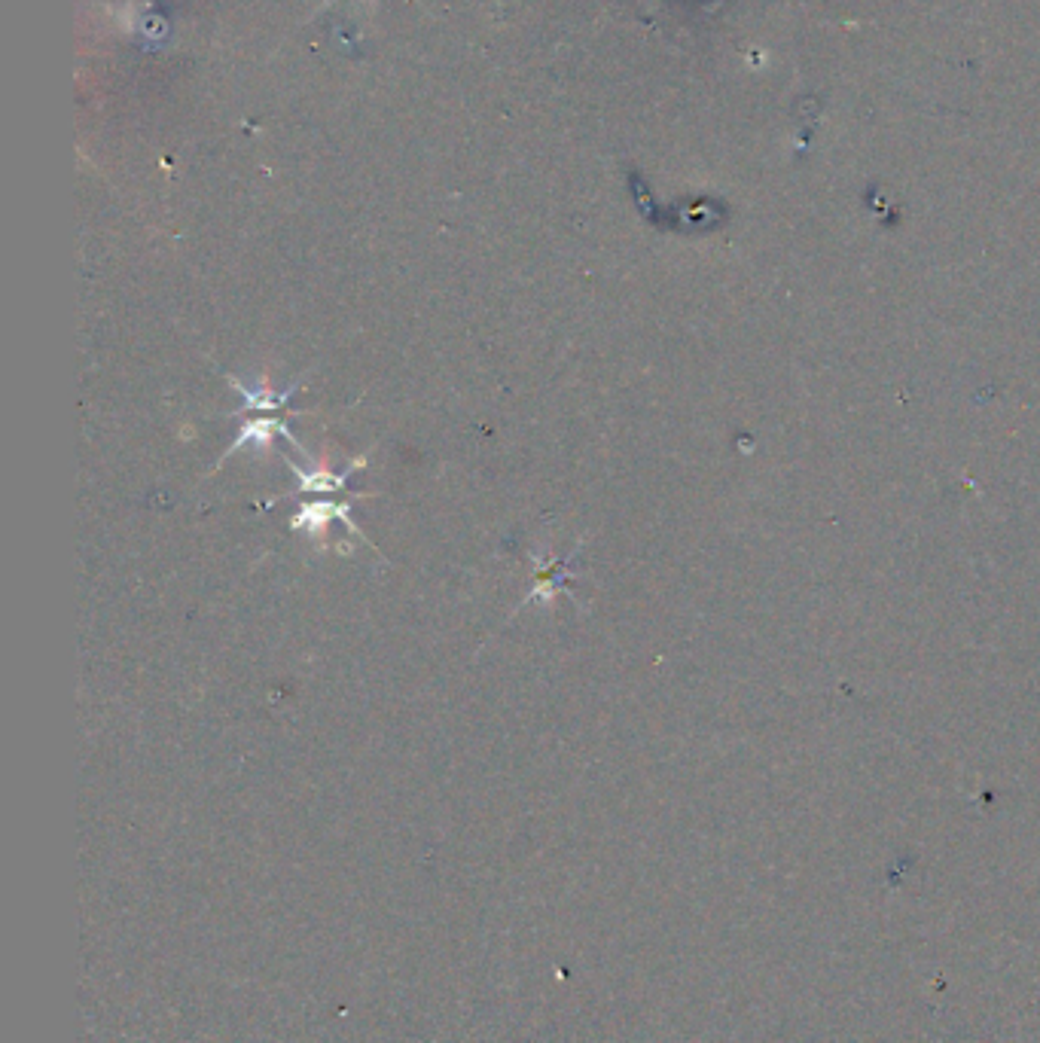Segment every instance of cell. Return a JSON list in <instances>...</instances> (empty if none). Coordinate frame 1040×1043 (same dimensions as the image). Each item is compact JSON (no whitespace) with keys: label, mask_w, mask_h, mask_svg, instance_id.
Segmentation results:
<instances>
[{"label":"cell","mask_w":1040,"mask_h":1043,"mask_svg":"<svg viewBox=\"0 0 1040 1043\" xmlns=\"http://www.w3.org/2000/svg\"><path fill=\"white\" fill-rule=\"evenodd\" d=\"M275 434H281V437H287L293 446H299L296 443V437H293V431H290V427L284 424V421H278V418H263V421H248V424H241V431H238V440L232 443V449L226 452V458L229 455H235V452H241L244 446H257V449H266V446H272V440H275ZM223 458V461H226Z\"/></svg>","instance_id":"cell-2"},{"label":"cell","mask_w":1040,"mask_h":1043,"mask_svg":"<svg viewBox=\"0 0 1040 1043\" xmlns=\"http://www.w3.org/2000/svg\"><path fill=\"white\" fill-rule=\"evenodd\" d=\"M232 382V388L241 394V409L235 412V415H244V412H254V409H281L293 394H296V385H290L287 391H281V394H275V391H269V385L263 382L257 391H251V388H244L238 379H229Z\"/></svg>","instance_id":"cell-3"},{"label":"cell","mask_w":1040,"mask_h":1043,"mask_svg":"<svg viewBox=\"0 0 1040 1043\" xmlns=\"http://www.w3.org/2000/svg\"><path fill=\"white\" fill-rule=\"evenodd\" d=\"M574 552L577 549H571V556H565V559H553V562H540V559H534V574H537V580H534V589L528 592V598H525V604L528 601H553L559 592H562V580L565 577H571V562H574Z\"/></svg>","instance_id":"cell-1"},{"label":"cell","mask_w":1040,"mask_h":1043,"mask_svg":"<svg viewBox=\"0 0 1040 1043\" xmlns=\"http://www.w3.org/2000/svg\"><path fill=\"white\" fill-rule=\"evenodd\" d=\"M330 516H339L345 525L354 528V522L348 519V504H305L293 516V528H309L312 534H321L330 525Z\"/></svg>","instance_id":"cell-4"},{"label":"cell","mask_w":1040,"mask_h":1043,"mask_svg":"<svg viewBox=\"0 0 1040 1043\" xmlns=\"http://www.w3.org/2000/svg\"><path fill=\"white\" fill-rule=\"evenodd\" d=\"M293 467V464H290ZM293 473L299 476V495H309V492H318V495H333V492H342L345 488V479L348 473H330V470H299L293 467Z\"/></svg>","instance_id":"cell-5"}]
</instances>
